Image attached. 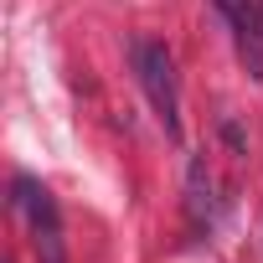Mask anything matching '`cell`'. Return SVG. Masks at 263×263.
<instances>
[{
  "instance_id": "obj_1",
  "label": "cell",
  "mask_w": 263,
  "mask_h": 263,
  "mask_svg": "<svg viewBox=\"0 0 263 263\" xmlns=\"http://www.w3.org/2000/svg\"><path fill=\"white\" fill-rule=\"evenodd\" d=\"M11 201H16V217L26 222V237H31V253L36 263H67V237H62V212L52 201V191L36 181V176H16L11 181Z\"/></svg>"
},
{
  "instance_id": "obj_2",
  "label": "cell",
  "mask_w": 263,
  "mask_h": 263,
  "mask_svg": "<svg viewBox=\"0 0 263 263\" xmlns=\"http://www.w3.org/2000/svg\"><path fill=\"white\" fill-rule=\"evenodd\" d=\"M135 78H140V88H145L160 129L171 140H181V83H176V62H171L165 42H155V36L135 42Z\"/></svg>"
},
{
  "instance_id": "obj_3",
  "label": "cell",
  "mask_w": 263,
  "mask_h": 263,
  "mask_svg": "<svg viewBox=\"0 0 263 263\" xmlns=\"http://www.w3.org/2000/svg\"><path fill=\"white\" fill-rule=\"evenodd\" d=\"M222 11V21L232 26V42L248 62L253 78H263V0H212Z\"/></svg>"
},
{
  "instance_id": "obj_4",
  "label": "cell",
  "mask_w": 263,
  "mask_h": 263,
  "mask_svg": "<svg viewBox=\"0 0 263 263\" xmlns=\"http://www.w3.org/2000/svg\"><path fill=\"white\" fill-rule=\"evenodd\" d=\"M186 206H191V222L196 227H212L217 222V181H212V165L201 155L186 171Z\"/></svg>"
}]
</instances>
